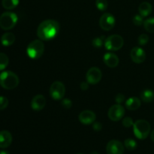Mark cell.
I'll return each mask as SVG.
<instances>
[{
	"instance_id": "36",
	"label": "cell",
	"mask_w": 154,
	"mask_h": 154,
	"mask_svg": "<svg viewBox=\"0 0 154 154\" xmlns=\"http://www.w3.org/2000/svg\"><path fill=\"white\" fill-rule=\"evenodd\" d=\"M0 154H10L7 150H0Z\"/></svg>"
},
{
	"instance_id": "35",
	"label": "cell",
	"mask_w": 154,
	"mask_h": 154,
	"mask_svg": "<svg viewBox=\"0 0 154 154\" xmlns=\"http://www.w3.org/2000/svg\"><path fill=\"white\" fill-rule=\"evenodd\" d=\"M150 138H151L152 141L154 142V129L153 131L151 132V133H150Z\"/></svg>"
},
{
	"instance_id": "17",
	"label": "cell",
	"mask_w": 154,
	"mask_h": 154,
	"mask_svg": "<svg viewBox=\"0 0 154 154\" xmlns=\"http://www.w3.org/2000/svg\"><path fill=\"white\" fill-rule=\"evenodd\" d=\"M141 102L138 98L131 97L126 101V108L129 111H135L141 107Z\"/></svg>"
},
{
	"instance_id": "20",
	"label": "cell",
	"mask_w": 154,
	"mask_h": 154,
	"mask_svg": "<svg viewBox=\"0 0 154 154\" xmlns=\"http://www.w3.org/2000/svg\"><path fill=\"white\" fill-rule=\"evenodd\" d=\"M141 99L144 102H151L154 100V92L151 90H144L141 93Z\"/></svg>"
},
{
	"instance_id": "31",
	"label": "cell",
	"mask_w": 154,
	"mask_h": 154,
	"mask_svg": "<svg viewBox=\"0 0 154 154\" xmlns=\"http://www.w3.org/2000/svg\"><path fill=\"white\" fill-rule=\"evenodd\" d=\"M61 105L63 108L66 109H69L72 106V102L69 99H63L61 102Z\"/></svg>"
},
{
	"instance_id": "6",
	"label": "cell",
	"mask_w": 154,
	"mask_h": 154,
	"mask_svg": "<svg viewBox=\"0 0 154 154\" xmlns=\"http://www.w3.org/2000/svg\"><path fill=\"white\" fill-rule=\"evenodd\" d=\"M124 44L123 38L119 35H111L106 38L105 42V47L110 51H117L121 49Z\"/></svg>"
},
{
	"instance_id": "24",
	"label": "cell",
	"mask_w": 154,
	"mask_h": 154,
	"mask_svg": "<svg viewBox=\"0 0 154 154\" xmlns=\"http://www.w3.org/2000/svg\"><path fill=\"white\" fill-rule=\"evenodd\" d=\"M105 40H106V38H105V35L99 36V37L93 39V42H92V45L94 48H100L101 47H102V45H105Z\"/></svg>"
},
{
	"instance_id": "38",
	"label": "cell",
	"mask_w": 154,
	"mask_h": 154,
	"mask_svg": "<svg viewBox=\"0 0 154 154\" xmlns=\"http://www.w3.org/2000/svg\"><path fill=\"white\" fill-rule=\"evenodd\" d=\"M78 154H82V153H78Z\"/></svg>"
},
{
	"instance_id": "3",
	"label": "cell",
	"mask_w": 154,
	"mask_h": 154,
	"mask_svg": "<svg viewBox=\"0 0 154 154\" xmlns=\"http://www.w3.org/2000/svg\"><path fill=\"white\" fill-rule=\"evenodd\" d=\"M133 132L134 135L138 139H146L150 133V123L145 120H136L133 125Z\"/></svg>"
},
{
	"instance_id": "14",
	"label": "cell",
	"mask_w": 154,
	"mask_h": 154,
	"mask_svg": "<svg viewBox=\"0 0 154 154\" xmlns=\"http://www.w3.org/2000/svg\"><path fill=\"white\" fill-rule=\"evenodd\" d=\"M45 105H46V99L43 95H36L31 101V108L34 111H41L45 108Z\"/></svg>"
},
{
	"instance_id": "28",
	"label": "cell",
	"mask_w": 154,
	"mask_h": 154,
	"mask_svg": "<svg viewBox=\"0 0 154 154\" xmlns=\"http://www.w3.org/2000/svg\"><path fill=\"white\" fill-rule=\"evenodd\" d=\"M132 22L135 26H141L144 24V17L140 14H136L132 18Z\"/></svg>"
},
{
	"instance_id": "30",
	"label": "cell",
	"mask_w": 154,
	"mask_h": 154,
	"mask_svg": "<svg viewBox=\"0 0 154 154\" xmlns=\"http://www.w3.org/2000/svg\"><path fill=\"white\" fill-rule=\"evenodd\" d=\"M8 99L5 96H0V110H4L8 105Z\"/></svg>"
},
{
	"instance_id": "25",
	"label": "cell",
	"mask_w": 154,
	"mask_h": 154,
	"mask_svg": "<svg viewBox=\"0 0 154 154\" xmlns=\"http://www.w3.org/2000/svg\"><path fill=\"white\" fill-rule=\"evenodd\" d=\"M8 63V57L5 54L0 53V71H3L4 69H5Z\"/></svg>"
},
{
	"instance_id": "16",
	"label": "cell",
	"mask_w": 154,
	"mask_h": 154,
	"mask_svg": "<svg viewBox=\"0 0 154 154\" xmlns=\"http://www.w3.org/2000/svg\"><path fill=\"white\" fill-rule=\"evenodd\" d=\"M12 143V135L10 132L2 130L0 132V148H7Z\"/></svg>"
},
{
	"instance_id": "7",
	"label": "cell",
	"mask_w": 154,
	"mask_h": 154,
	"mask_svg": "<svg viewBox=\"0 0 154 154\" xmlns=\"http://www.w3.org/2000/svg\"><path fill=\"white\" fill-rule=\"evenodd\" d=\"M66 94V87L61 81H55L50 87V95L56 101L62 100Z\"/></svg>"
},
{
	"instance_id": "23",
	"label": "cell",
	"mask_w": 154,
	"mask_h": 154,
	"mask_svg": "<svg viewBox=\"0 0 154 154\" xmlns=\"http://www.w3.org/2000/svg\"><path fill=\"white\" fill-rule=\"evenodd\" d=\"M124 146L128 150H135L138 147V144L132 138H127L124 141Z\"/></svg>"
},
{
	"instance_id": "2",
	"label": "cell",
	"mask_w": 154,
	"mask_h": 154,
	"mask_svg": "<svg viewBox=\"0 0 154 154\" xmlns=\"http://www.w3.org/2000/svg\"><path fill=\"white\" fill-rule=\"evenodd\" d=\"M19 84V78L11 71H5L0 74V86L5 90H13Z\"/></svg>"
},
{
	"instance_id": "22",
	"label": "cell",
	"mask_w": 154,
	"mask_h": 154,
	"mask_svg": "<svg viewBox=\"0 0 154 154\" xmlns=\"http://www.w3.org/2000/svg\"><path fill=\"white\" fill-rule=\"evenodd\" d=\"M144 26L146 31L154 33V17H150L144 20Z\"/></svg>"
},
{
	"instance_id": "10",
	"label": "cell",
	"mask_w": 154,
	"mask_h": 154,
	"mask_svg": "<svg viewBox=\"0 0 154 154\" xmlns=\"http://www.w3.org/2000/svg\"><path fill=\"white\" fill-rule=\"evenodd\" d=\"M125 151V146L118 140H111L107 144V154H123Z\"/></svg>"
},
{
	"instance_id": "37",
	"label": "cell",
	"mask_w": 154,
	"mask_h": 154,
	"mask_svg": "<svg viewBox=\"0 0 154 154\" xmlns=\"http://www.w3.org/2000/svg\"><path fill=\"white\" fill-rule=\"evenodd\" d=\"M90 154H99V153H98L97 151H93V152H91V153H90Z\"/></svg>"
},
{
	"instance_id": "12",
	"label": "cell",
	"mask_w": 154,
	"mask_h": 154,
	"mask_svg": "<svg viewBox=\"0 0 154 154\" xmlns=\"http://www.w3.org/2000/svg\"><path fill=\"white\" fill-rule=\"evenodd\" d=\"M130 57L134 63L138 64L142 63L146 59L145 51L141 47H135L131 51Z\"/></svg>"
},
{
	"instance_id": "27",
	"label": "cell",
	"mask_w": 154,
	"mask_h": 154,
	"mask_svg": "<svg viewBox=\"0 0 154 154\" xmlns=\"http://www.w3.org/2000/svg\"><path fill=\"white\" fill-rule=\"evenodd\" d=\"M149 42V36L146 34H141L138 36V42L139 45L141 46H144L146 44L148 43Z\"/></svg>"
},
{
	"instance_id": "32",
	"label": "cell",
	"mask_w": 154,
	"mask_h": 154,
	"mask_svg": "<svg viewBox=\"0 0 154 154\" xmlns=\"http://www.w3.org/2000/svg\"><path fill=\"white\" fill-rule=\"evenodd\" d=\"M125 99H126V97H125L124 95L122 94V93H119V94H117V96H115V102H117V104L123 103L125 101Z\"/></svg>"
},
{
	"instance_id": "18",
	"label": "cell",
	"mask_w": 154,
	"mask_h": 154,
	"mask_svg": "<svg viewBox=\"0 0 154 154\" xmlns=\"http://www.w3.org/2000/svg\"><path fill=\"white\" fill-rule=\"evenodd\" d=\"M152 11H153V7H152L151 4L147 2H144L141 3V5L138 7L139 14L141 15L143 17L149 16L151 14Z\"/></svg>"
},
{
	"instance_id": "19",
	"label": "cell",
	"mask_w": 154,
	"mask_h": 154,
	"mask_svg": "<svg viewBox=\"0 0 154 154\" xmlns=\"http://www.w3.org/2000/svg\"><path fill=\"white\" fill-rule=\"evenodd\" d=\"M15 42V35L12 32H6L1 37V43L3 46L9 47Z\"/></svg>"
},
{
	"instance_id": "29",
	"label": "cell",
	"mask_w": 154,
	"mask_h": 154,
	"mask_svg": "<svg viewBox=\"0 0 154 154\" xmlns=\"http://www.w3.org/2000/svg\"><path fill=\"white\" fill-rule=\"evenodd\" d=\"M122 123H123V126L124 127L129 128L133 126L134 125V121L132 120V118L129 117H126L123 119V121H122Z\"/></svg>"
},
{
	"instance_id": "5",
	"label": "cell",
	"mask_w": 154,
	"mask_h": 154,
	"mask_svg": "<svg viewBox=\"0 0 154 154\" xmlns=\"http://www.w3.org/2000/svg\"><path fill=\"white\" fill-rule=\"evenodd\" d=\"M17 15L14 12H4L0 16V27L4 30H10L16 26L17 23Z\"/></svg>"
},
{
	"instance_id": "4",
	"label": "cell",
	"mask_w": 154,
	"mask_h": 154,
	"mask_svg": "<svg viewBox=\"0 0 154 154\" xmlns=\"http://www.w3.org/2000/svg\"><path fill=\"white\" fill-rule=\"evenodd\" d=\"M45 52V45L41 39H36L29 44L26 48L27 55L32 60H38Z\"/></svg>"
},
{
	"instance_id": "21",
	"label": "cell",
	"mask_w": 154,
	"mask_h": 154,
	"mask_svg": "<svg viewBox=\"0 0 154 154\" xmlns=\"http://www.w3.org/2000/svg\"><path fill=\"white\" fill-rule=\"evenodd\" d=\"M19 0H2V5L6 10H12L19 5Z\"/></svg>"
},
{
	"instance_id": "9",
	"label": "cell",
	"mask_w": 154,
	"mask_h": 154,
	"mask_svg": "<svg viewBox=\"0 0 154 154\" xmlns=\"http://www.w3.org/2000/svg\"><path fill=\"white\" fill-rule=\"evenodd\" d=\"M115 17L110 13H105L99 19V26L105 31H110L115 26Z\"/></svg>"
},
{
	"instance_id": "1",
	"label": "cell",
	"mask_w": 154,
	"mask_h": 154,
	"mask_svg": "<svg viewBox=\"0 0 154 154\" xmlns=\"http://www.w3.org/2000/svg\"><path fill=\"white\" fill-rule=\"evenodd\" d=\"M60 23L55 20H46L39 24L37 35L42 41H50L60 32Z\"/></svg>"
},
{
	"instance_id": "11",
	"label": "cell",
	"mask_w": 154,
	"mask_h": 154,
	"mask_svg": "<svg viewBox=\"0 0 154 154\" xmlns=\"http://www.w3.org/2000/svg\"><path fill=\"white\" fill-rule=\"evenodd\" d=\"M102 72L97 67L90 68L88 72H87V75H86L87 82L90 84H93V85L100 82V81L102 80Z\"/></svg>"
},
{
	"instance_id": "26",
	"label": "cell",
	"mask_w": 154,
	"mask_h": 154,
	"mask_svg": "<svg viewBox=\"0 0 154 154\" xmlns=\"http://www.w3.org/2000/svg\"><path fill=\"white\" fill-rule=\"evenodd\" d=\"M96 6L99 11H104L108 8V3L107 0H96Z\"/></svg>"
},
{
	"instance_id": "13",
	"label": "cell",
	"mask_w": 154,
	"mask_h": 154,
	"mask_svg": "<svg viewBox=\"0 0 154 154\" xmlns=\"http://www.w3.org/2000/svg\"><path fill=\"white\" fill-rule=\"evenodd\" d=\"M96 114L93 111H90V110L83 111L82 112L80 113L79 116H78L79 121L84 125L93 124L96 121Z\"/></svg>"
},
{
	"instance_id": "8",
	"label": "cell",
	"mask_w": 154,
	"mask_h": 154,
	"mask_svg": "<svg viewBox=\"0 0 154 154\" xmlns=\"http://www.w3.org/2000/svg\"><path fill=\"white\" fill-rule=\"evenodd\" d=\"M125 114V108L120 104H116L109 108L108 116L112 121H119L123 119Z\"/></svg>"
},
{
	"instance_id": "15",
	"label": "cell",
	"mask_w": 154,
	"mask_h": 154,
	"mask_svg": "<svg viewBox=\"0 0 154 154\" xmlns=\"http://www.w3.org/2000/svg\"><path fill=\"white\" fill-rule=\"evenodd\" d=\"M103 61L107 66L110 68H115L118 66L119 60L118 57L115 54L111 52L106 53L103 57Z\"/></svg>"
},
{
	"instance_id": "33",
	"label": "cell",
	"mask_w": 154,
	"mask_h": 154,
	"mask_svg": "<svg viewBox=\"0 0 154 154\" xmlns=\"http://www.w3.org/2000/svg\"><path fill=\"white\" fill-rule=\"evenodd\" d=\"M93 130L96 131V132H99V131L102 130V124L99 122H96L93 123Z\"/></svg>"
},
{
	"instance_id": "34",
	"label": "cell",
	"mask_w": 154,
	"mask_h": 154,
	"mask_svg": "<svg viewBox=\"0 0 154 154\" xmlns=\"http://www.w3.org/2000/svg\"><path fill=\"white\" fill-rule=\"evenodd\" d=\"M89 83L87 82V81H84V82H81V85H80V87H81V89L82 90H87V89L89 88Z\"/></svg>"
}]
</instances>
